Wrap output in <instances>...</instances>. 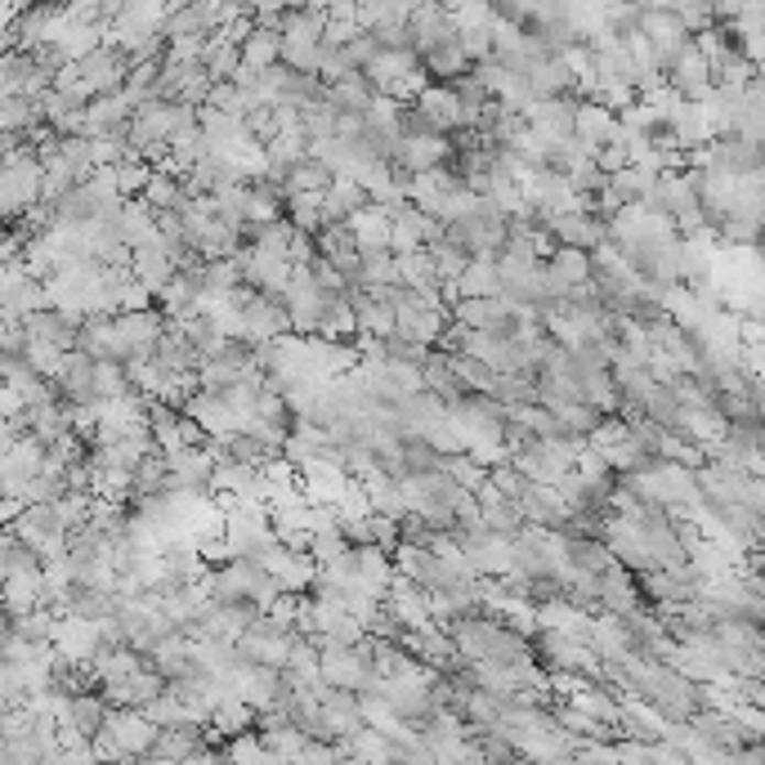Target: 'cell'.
<instances>
[{
    "instance_id": "cell-20",
    "label": "cell",
    "mask_w": 765,
    "mask_h": 765,
    "mask_svg": "<svg viewBox=\"0 0 765 765\" xmlns=\"http://www.w3.org/2000/svg\"><path fill=\"white\" fill-rule=\"evenodd\" d=\"M277 50H283V36H277L273 28H251L247 36H242V45H238V54H242V63L247 67H269V63H277Z\"/></svg>"
},
{
    "instance_id": "cell-3",
    "label": "cell",
    "mask_w": 765,
    "mask_h": 765,
    "mask_svg": "<svg viewBox=\"0 0 765 765\" xmlns=\"http://www.w3.org/2000/svg\"><path fill=\"white\" fill-rule=\"evenodd\" d=\"M520 77H524V86H528L533 99H550V95H569L573 90V73H569L565 58L555 54V50H542V54L524 58Z\"/></svg>"
},
{
    "instance_id": "cell-38",
    "label": "cell",
    "mask_w": 765,
    "mask_h": 765,
    "mask_svg": "<svg viewBox=\"0 0 765 765\" xmlns=\"http://www.w3.org/2000/svg\"><path fill=\"white\" fill-rule=\"evenodd\" d=\"M489 483H493L498 493H506V498H520V493L528 489V479H524V474H520V470L511 466V457H506V461H493V466H489Z\"/></svg>"
},
{
    "instance_id": "cell-13",
    "label": "cell",
    "mask_w": 765,
    "mask_h": 765,
    "mask_svg": "<svg viewBox=\"0 0 765 765\" xmlns=\"http://www.w3.org/2000/svg\"><path fill=\"white\" fill-rule=\"evenodd\" d=\"M573 134L582 139V144L600 149V144H609V139H618V112H609L595 99H578V108H573Z\"/></svg>"
},
{
    "instance_id": "cell-39",
    "label": "cell",
    "mask_w": 765,
    "mask_h": 765,
    "mask_svg": "<svg viewBox=\"0 0 765 765\" xmlns=\"http://www.w3.org/2000/svg\"><path fill=\"white\" fill-rule=\"evenodd\" d=\"M201 50H206V36H171L166 41L171 63H201Z\"/></svg>"
},
{
    "instance_id": "cell-5",
    "label": "cell",
    "mask_w": 765,
    "mask_h": 765,
    "mask_svg": "<svg viewBox=\"0 0 765 765\" xmlns=\"http://www.w3.org/2000/svg\"><path fill=\"white\" fill-rule=\"evenodd\" d=\"M641 36L649 41V50L658 54V67H667L685 45H689V28L671 14V10H641Z\"/></svg>"
},
{
    "instance_id": "cell-43",
    "label": "cell",
    "mask_w": 765,
    "mask_h": 765,
    "mask_svg": "<svg viewBox=\"0 0 765 765\" xmlns=\"http://www.w3.org/2000/svg\"><path fill=\"white\" fill-rule=\"evenodd\" d=\"M363 28L354 23V19H327V28H323V45L327 50H336V45H345L350 36H359Z\"/></svg>"
},
{
    "instance_id": "cell-31",
    "label": "cell",
    "mask_w": 765,
    "mask_h": 765,
    "mask_svg": "<svg viewBox=\"0 0 765 765\" xmlns=\"http://www.w3.org/2000/svg\"><path fill=\"white\" fill-rule=\"evenodd\" d=\"M591 99H595V103H604L609 112H622L627 103H636V90H632V81H622V77H595Z\"/></svg>"
},
{
    "instance_id": "cell-14",
    "label": "cell",
    "mask_w": 765,
    "mask_h": 765,
    "mask_svg": "<svg viewBox=\"0 0 765 765\" xmlns=\"http://www.w3.org/2000/svg\"><path fill=\"white\" fill-rule=\"evenodd\" d=\"M130 277H139V283H144L153 296L171 283V277H175V260L157 247V242H149V247H134L130 251Z\"/></svg>"
},
{
    "instance_id": "cell-40",
    "label": "cell",
    "mask_w": 765,
    "mask_h": 765,
    "mask_svg": "<svg viewBox=\"0 0 765 765\" xmlns=\"http://www.w3.org/2000/svg\"><path fill=\"white\" fill-rule=\"evenodd\" d=\"M591 162H595V166H600L604 175H613V171H622V166H627L632 157H627V149H622L618 139H609V144H600V149L591 153Z\"/></svg>"
},
{
    "instance_id": "cell-19",
    "label": "cell",
    "mask_w": 765,
    "mask_h": 765,
    "mask_svg": "<svg viewBox=\"0 0 765 765\" xmlns=\"http://www.w3.org/2000/svg\"><path fill=\"white\" fill-rule=\"evenodd\" d=\"M422 390L439 394L444 403H452V398H461V394H466V385L452 376V368H448V359H444L439 350H430V354L422 359Z\"/></svg>"
},
{
    "instance_id": "cell-7",
    "label": "cell",
    "mask_w": 765,
    "mask_h": 765,
    "mask_svg": "<svg viewBox=\"0 0 765 765\" xmlns=\"http://www.w3.org/2000/svg\"><path fill=\"white\" fill-rule=\"evenodd\" d=\"M422 67V54H416L412 45H381L368 63H363V77L372 81L376 95H385L394 81H403L407 73H416Z\"/></svg>"
},
{
    "instance_id": "cell-46",
    "label": "cell",
    "mask_w": 765,
    "mask_h": 765,
    "mask_svg": "<svg viewBox=\"0 0 765 765\" xmlns=\"http://www.w3.org/2000/svg\"><path fill=\"white\" fill-rule=\"evenodd\" d=\"M10 45H14V41H10V32H0V58L10 54Z\"/></svg>"
},
{
    "instance_id": "cell-37",
    "label": "cell",
    "mask_w": 765,
    "mask_h": 765,
    "mask_svg": "<svg viewBox=\"0 0 765 765\" xmlns=\"http://www.w3.org/2000/svg\"><path fill=\"white\" fill-rule=\"evenodd\" d=\"M376 50H381V41H376L372 32H359V36H350L345 45H336L340 63H345V67H359V73H363V63H368V58H372Z\"/></svg>"
},
{
    "instance_id": "cell-36",
    "label": "cell",
    "mask_w": 765,
    "mask_h": 765,
    "mask_svg": "<svg viewBox=\"0 0 765 765\" xmlns=\"http://www.w3.org/2000/svg\"><path fill=\"white\" fill-rule=\"evenodd\" d=\"M112 300H117V314H130V309H153V292L139 283V277H125V283L112 287Z\"/></svg>"
},
{
    "instance_id": "cell-23",
    "label": "cell",
    "mask_w": 765,
    "mask_h": 765,
    "mask_svg": "<svg viewBox=\"0 0 765 765\" xmlns=\"http://www.w3.org/2000/svg\"><path fill=\"white\" fill-rule=\"evenodd\" d=\"M444 359H448L452 376H457L466 390H474V394H493L498 372H493L489 363H479V359H470V354H461V350H452V354H444Z\"/></svg>"
},
{
    "instance_id": "cell-29",
    "label": "cell",
    "mask_w": 765,
    "mask_h": 765,
    "mask_svg": "<svg viewBox=\"0 0 765 765\" xmlns=\"http://www.w3.org/2000/svg\"><path fill=\"white\" fill-rule=\"evenodd\" d=\"M63 354H67V350H58L54 340H36V336H28V345H23V359L32 363V372H41V376H50V381H54V372L63 368Z\"/></svg>"
},
{
    "instance_id": "cell-12",
    "label": "cell",
    "mask_w": 765,
    "mask_h": 765,
    "mask_svg": "<svg viewBox=\"0 0 765 765\" xmlns=\"http://www.w3.org/2000/svg\"><path fill=\"white\" fill-rule=\"evenodd\" d=\"M412 108L422 112L439 134H452V130H457V112H461V103H457V95H452L448 81H430L422 95L412 99Z\"/></svg>"
},
{
    "instance_id": "cell-22",
    "label": "cell",
    "mask_w": 765,
    "mask_h": 765,
    "mask_svg": "<svg viewBox=\"0 0 765 765\" xmlns=\"http://www.w3.org/2000/svg\"><path fill=\"white\" fill-rule=\"evenodd\" d=\"M327 184H331V171H327L323 162H314V157H300V162H292L287 175H283V197H292V193H318V188H327Z\"/></svg>"
},
{
    "instance_id": "cell-21",
    "label": "cell",
    "mask_w": 765,
    "mask_h": 765,
    "mask_svg": "<svg viewBox=\"0 0 765 765\" xmlns=\"http://www.w3.org/2000/svg\"><path fill=\"white\" fill-rule=\"evenodd\" d=\"M555 269H560V277L569 287L578 283H591V251L587 247H569V242H555V251L546 255Z\"/></svg>"
},
{
    "instance_id": "cell-34",
    "label": "cell",
    "mask_w": 765,
    "mask_h": 765,
    "mask_svg": "<svg viewBox=\"0 0 765 765\" xmlns=\"http://www.w3.org/2000/svg\"><path fill=\"white\" fill-rule=\"evenodd\" d=\"M426 251L435 260V283H452V277L466 269V260H470V251H461L452 242H439V247H426Z\"/></svg>"
},
{
    "instance_id": "cell-4",
    "label": "cell",
    "mask_w": 765,
    "mask_h": 765,
    "mask_svg": "<svg viewBox=\"0 0 765 765\" xmlns=\"http://www.w3.org/2000/svg\"><path fill=\"white\" fill-rule=\"evenodd\" d=\"M573 108H578L573 95L533 99V103L524 108V121H528V130H537V134L546 139V144H560V139L573 134Z\"/></svg>"
},
{
    "instance_id": "cell-9",
    "label": "cell",
    "mask_w": 765,
    "mask_h": 765,
    "mask_svg": "<svg viewBox=\"0 0 765 765\" xmlns=\"http://www.w3.org/2000/svg\"><path fill=\"white\" fill-rule=\"evenodd\" d=\"M595 595H600L604 613H632V609H645V595H641V587H636V573H632V569H622L618 560H613L604 573H595Z\"/></svg>"
},
{
    "instance_id": "cell-16",
    "label": "cell",
    "mask_w": 765,
    "mask_h": 765,
    "mask_svg": "<svg viewBox=\"0 0 765 765\" xmlns=\"http://www.w3.org/2000/svg\"><path fill=\"white\" fill-rule=\"evenodd\" d=\"M354 573H359L376 595H385V587H390V578H394L390 550H385L381 542H359V546H354Z\"/></svg>"
},
{
    "instance_id": "cell-26",
    "label": "cell",
    "mask_w": 765,
    "mask_h": 765,
    "mask_svg": "<svg viewBox=\"0 0 765 765\" xmlns=\"http://www.w3.org/2000/svg\"><path fill=\"white\" fill-rule=\"evenodd\" d=\"M90 390H95V398H117V394H125V390H134V385H130L125 363H117V359H95Z\"/></svg>"
},
{
    "instance_id": "cell-10",
    "label": "cell",
    "mask_w": 765,
    "mask_h": 765,
    "mask_svg": "<svg viewBox=\"0 0 765 765\" xmlns=\"http://www.w3.org/2000/svg\"><path fill=\"white\" fill-rule=\"evenodd\" d=\"M390 211L381 201H368L363 211L345 216V225H350V238H354V251L368 255V251H390Z\"/></svg>"
},
{
    "instance_id": "cell-42",
    "label": "cell",
    "mask_w": 765,
    "mask_h": 765,
    "mask_svg": "<svg viewBox=\"0 0 765 765\" xmlns=\"http://www.w3.org/2000/svg\"><path fill=\"white\" fill-rule=\"evenodd\" d=\"M318 255V247H314V233H305V229H292V238H287V264H309Z\"/></svg>"
},
{
    "instance_id": "cell-15",
    "label": "cell",
    "mask_w": 765,
    "mask_h": 765,
    "mask_svg": "<svg viewBox=\"0 0 765 765\" xmlns=\"http://www.w3.org/2000/svg\"><path fill=\"white\" fill-rule=\"evenodd\" d=\"M457 292L461 296H498L502 292V277H498V255H470L466 269L457 273Z\"/></svg>"
},
{
    "instance_id": "cell-24",
    "label": "cell",
    "mask_w": 765,
    "mask_h": 765,
    "mask_svg": "<svg viewBox=\"0 0 765 765\" xmlns=\"http://www.w3.org/2000/svg\"><path fill=\"white\" fill-rule=\"evenodd\" d=\"M238 63H242L238 45H229V41H220V36H206V50H201L206 77H211V81H229V77L238 73Z\"/></svg>"
},
{
    "instance_id": "cell-28",
    "label": "cell",
    "mask_w": 765,
    "mask_h": 765,
    "mask_svg": "<svg viewBox=\"0 0 765 765\" xmlns=\"http://www.w3.org/2000/svg\"><path fill=\"white\" fill-rule=\"evenodd\" d=\"M457 45L470 63H483L493 58V19L489 23H470V28H457Z\"/></svg>"
},
{
    "instance_id": "cell-27",
    "label": "cell",
    "mask_w": 765,
    "mask_h": 765,
    "mask_svg": "<svg viewBox=\"0 0 765 765\" xmlns=\"http://www.w3.org/2000/svg\"><path fill=\"white\" fill-rule=\"evenodd\" d=\"M318 201H323V188H318V193H292V197H287V220H292V229H305V233H318V229H323Z\"/></svg>"
},
{
    "instance_id": "cell-11",
    "label": "cell",
    "mask_w": 765,
    "mask_h": 765,
    "mask_svg": "<svg viewBox=\"0 0 765 765\" xmlns=\"http://www.w3.org/2000/svg\"><path fill=\"white\" fill-rule=\"evenodd\" d=\"M474 498H479V511H483V524H489L493 533H502V537H515L520 528H524V515H520V506H515V498H506V493H498L489 479L479 483L474 489Z\"/></svg>"
},
{
    "instance_id": "cell-25",
    "label": "cell",
    "mask_w": 765,
    "mask_h": 765,
    "mask_svg": "<svg viewBox=\"0 0 765 765\" xmlns=\"http://www.w3.org/2000/svg\"><path fill=\"white\" fill-rule=\"evenodd\" d=\"M139 197H144V201L153 206V211H179L188 193L179 188V179H175V175L153 171V175H149V184H144V193H139Z\"/></svg>"
},
{
    "instance_id": "cell-6",
    "label": "cell",
    "mask_w": 765,
    "mask_h": 765,
    "mask_svg": "<svg viewBox=\"0 0 765 765\" xmlns=\"http://www.w3.org/2000/svg\"><path fill=\"white\" fill-rule=\"evenodd\" d=\"M103 730L121 743L125 756H149V747H153V739H157V725H153L144 712H139V708H108Z\"/></svg>"
},
{
    "instance_id": "cell-1",
    "label": "cell",
    "mask_w": 765,
    "mask_h": 765,
    "mask_svg": "<svg viewBox=\"0 0 765 765\" xmlns=\"http://www.w3.org/2000/svg\"><path fill=\"white\" fill-rule=\"evenodd\" d=\"M238 314H242V340H251V345L292 331L287 305H283V296H273V292H251V296L238 305Z\"/></svg>"
},
{
    "instance_id": "cell-18",
    "label": "cell",
    "mask_w": 765,
    "mask_h": 765,
    "mask_svg": "<svg viewBox=\"0 0 765 765\" xmlns=\"http://www.w3.org/2000/svg\"><path fill=\"white\" fill-rule=\"evenodd\" d=\"M422 67L430 73V81H452V77L470 73V58L461 54L457 36H448V41H439V45H430V50L422 54Z\"/></svg>"
},
{
    "instance_id": "cell-2",
    "label": "cell",
    "mask_w": 765,
    "mask_h": 765,
    "mask_svg": "<svg viewBox=\"0 0 765 765\" xmlns=\"http://www.w3.org/2000/svg\"><path fill=\"white\" fill-rule=\"evenodd\" d=\"M663 77H667V86L680 95V99H689V103H699V99H708L712 95V63L693 50V41L663 67Z\"/></svg>"
},
{
    "instance_id": "cell-17",
    "label": "cell",
    "mask_w": 765,
    "mask_h": 765,
    "mask_svg": "<svg viewBox=\"0 0 765 765\" xmlns=\"http://www.w3.org/2000/svg\"><path fill=\"white\" fill-rule=\"evenodd\" d=\"M372 81L359 73V67H354V73H340L336 81H327V103L336 108V112H363L368 103H372Z\"/></svg>"
},
{
    "instance_id": "cell-33",
    "label": "cell",
    "mask_w": 765,
    "mask_h": 765,
    "mask_svg": "<svg viewBox=\"0 0 765 765\" xmlns=\"http://www.w3.org/2000/svg\"><path fill=\"white\" fill-rule=\"evenodd\" d=\"M220 752H225V761H273L255 730H238L233 739L220 743Z\"/></svg>"
},
{
    "instance_id": "cell-41",
    "label": "cell",
    "mask_w": 765,
    "mask_h": 765,
    "mask_svg": "<svg viewBox=\"0 0 765 765\" xmlns=\"http://www.w3.org/2000/svg\"><path fill=\"white\" fill-rule=\"evenodd\" d=\"M372 36L381 41V45H412V32H407V19H381L376 28H372Z\"/></svg>"
},
{
    "instance_id": "cell-45",
    "label": "cell",
    "mask_w": 765,
    "mask_h": 765,
    "mask_svg": "<svg viewBox=\"0 0 765 765\" xmlns=\"http://www.w3.org/2000/svg\"><path fill=\"white\" fill-rule=\"evenodd\" d=\"M206 439H211V435H206V430L193 422L188 412H179V444H184V448H201Z\"/></svg>"
},
{
    "instance_id": "cell-44",
    "label": "cell",
    "mask_w": 765,
    "mask_h": 765,
    "mask_svg": "<svg viewBox=\"0 0 765 765\" xmlns=\"http://www.w3.org/2000/svg\"><path fill=\"white\" fill-rule=\"evenodd\" d=\"M32 233L19 225V229H6L0 225V264H10V260H19L23 255V242H28Z\"/></svg>"
},
{
    "instance_id": "cell-8",
    "label": "cell",
    "mask_w": 765,
    "mask_h": 765,
    "mask_svg": "<svg viewBox=\"0 0 765 765\" xmlns=\"http://www.w3.org/2000/svg\"><path fill=\"white\" fill-rule=\"evenodd\" d=\"M542 229L555 238V242H569V247H600L604 242V216L595 211H550L542 220Z\"/></svg>"
},
{
    "instance_id": "cell-35",
    "label": "cell",
    "mask_w": 765,
    "mask_h": 765,
    "mask_svg": "<svg viewBox=\"0 0 765 765\" xmlns=\"http://www.w3.org/2000/svg\"><path fill=\"white\" fill-rule=\"evenodd\" d=\"M242 125H247V134L255 139L260 149L269 144V139H273L277 130H283V125H277V117H273V108H269V103H251V108H247V117H242Z\"/></svg>"
},
{
    "instance_id": "cell-30",
    "label": "cell",
    "mask_w": 765,
    "mask_h": 765,
    "mask_svg": "<svg viewBox=\"0 0 765 765\" xmlns=\"http://www.w3.org/2000/svg\"><path fill=\"white\" fill-rule=\"evenodd\" d=\"M206 103L211 108H220V112H229V117H247V108L255 103L247 90H238L233 81H211V90H206Z\"/></svg>"
},
{
    "instance_id": "cell-32",
    "label": "cell",
    "mask_w": 765,
    "mask_h": 765,
    "mask_svg": "<svg viewBox=\"0 0 765 765\" xmlns=\"http://www.w3.org/2000/svg\"><path fill=\"white\" fill-rule=\"evenodd\" d=\"M385 283H398L394 251H368L363 255V283L359 287H385Z\"/></svg>"
}]
</instances>
